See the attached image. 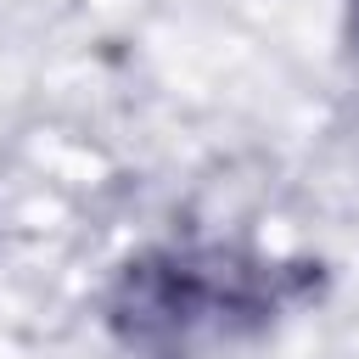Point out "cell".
<instances>
[{"mask_svg":"<svg viewBox=\"0 0 359 359\" xmlns=\"http://www.w3.org/2000/svg\"><path fill=\"white\" fill-rule=\"evenodd\" d=\"M320 292V264L264 258L247 247H146L112 292L107 325L140 359H202L258 337Z\"/></svg>","mask_w":359,"mask_h":359,"instance_id":"6da1fadb","label":"cell"},{"mask_svg":"<svg viewBox=\"0 0 359 359\" xmlns=\"http://www.w3.org/2000/svg\"><path fill=\"white\" fill-rule=\"evenodd\" d=\"M348 34H353V50H359V0H348Z\"/></svg>","mask_w":359,"mask_h":359,"instance_id":"7a4b0ae2","label":"cell"}]
</instances>
